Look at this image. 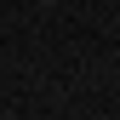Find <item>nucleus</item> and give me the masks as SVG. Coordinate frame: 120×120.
<instances>
[]
</instances>
